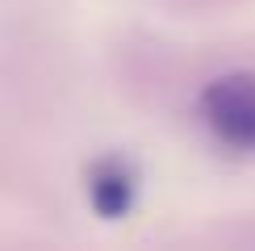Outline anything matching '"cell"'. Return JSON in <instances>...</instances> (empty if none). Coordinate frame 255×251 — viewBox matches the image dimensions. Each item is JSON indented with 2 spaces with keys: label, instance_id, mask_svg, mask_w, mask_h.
Here are the masks:
<instances>
[{
  "label": "cell",
  "instance_id": "obj_1",
  "mask_svg": "<svg viewBox=\"0 0 255 251\" xmlns=\"http://www.w3.org/2000/svg\"><path fill=\"white\" fill-rule=\"evenodd\" d=\"M201 126L226 151L255 155V71H226L197 97Z\"/></svg>",
  "mask_w": 255,
  "mask_h": 251
}]
</instances>
